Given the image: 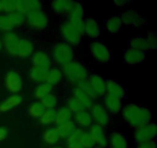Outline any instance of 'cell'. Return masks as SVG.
Wrapping results in <instances>:
<instances>
[{
    "mask_svg": "<svg viewBox=\"0 0 157 148\" xmlns=\"http://www.w3.org/2000/svg\"><path fill=\"white\" fill-rule=\"evenodd\" d=\"M87 81L89 82L94 92H96L98 97H103L104 95H106L107 81L104 80V77L100 76L99 74H91L87 78Z\"/></svg>",
    "mask_w": 157,
    "mask_h": 148,
    "instance_id": "cell-19",
    "label": "cell"
},
{
    "mask_svg": "<svg viewBox=\"0 0 157 148\" xmlns=\"http://www.w3.org/2000/svg\"><path fill=\"white\" fill-rule=\"evenodd\" d=\"M103 97L104 99H103L102 105L104 106L106 110L109 113V114L116 115L121 112L124 106L122 100L108 94H106Z\"/></svg>",
    "mask_w": 157,
    "mask_h": 148,
    "instance_id": "cell-17",
    "label": "cell"
},
{
    "mask_svg": "<svg viewBox=\"0 0 157 148\" xmlns=\"http://www.w3.org/2000/svg\"><path fill=\"white\" fill-rule=\"evenodd\" d=\"M109 144L111 148H127L128 141L125 136L117 131H113L108 138Z\"/></svg>",
    "mask_w": 157,
    "mask_h": 148,
    "instance_id": "cell-26",
    "label": "cell"
},
{
    "mask_svg": "<svg viewBox=\"0 0 157 148\" xmlns=\"http://www.w3.org/2000/svg\"><path fill=\"white\" fill-rule=\"evenodd\" d=\"M101 26L98 20L87 18L84 20V35L90 39H96L101 35Z\"/></svg>",
    "mask_w": 157,
    "mask_h": 148,
    "instance_id": "cell-16",
    "label": "cell"
},
{
    "mask_svg": "<svg viewBox=\"0 0 157 148\" xmlns=\"http://www.w3.org/2000/svg\"><path fill=\"white\" fill-rule=\"evenodd\" d=\"M52 148H64V147H63V146H52Z\"/></svg>",
    "mask_w": 157,
    "mask_h": 148,
    "instance_id": "cell-49",
    "label": "cell"
},
{
    "mask_svg": "<svg viewBox=\"0 0 157 148\" xmlns=\"http://www.w3.org/2000/svg\"><path fill=\"white\" fill-rule=\"evenodd\" d=\"M90 54L95 60L101 63H108L111 59V52L104 43L94 40L89 46Z\"/></svg>",
    "mask_w": 157,
    "mask_h": 148,
    "instance_id": "cell-7",
    "label": "cell"
},
{
    "mask_svg": "<svg viewBox=\"0 0 157 148\" xmlns=\"http://www.w3.org/2000/svg\"><path fill=\"white\" fill-rule=\"evenodd\" d=\"M63 75L71 84L78 86L80 83L87 80L89 75L88 69L85 65L77 60H73L62 67Z\"/></svg>",
    "mask_w": 157,
    "mask_h": 148,
    "instance_id": "cell-3",
    "label": "cell"
},
{
    "mask_svg": "<svg viewBox=\"0 0 157 148\" xmlns=\"http://www.w3.org/2000/svg\"><path fill=\"white\" fill-rule=\"evenodd\" d=\"M2 47H3L2 43V40L0 39V51H1L2 49Z\"/></svg>",
    "mask_w": 157,
    "mask_h": 148,
    "instance_id": "cell-48",
    "label": "cell"
},
{
    "mask_svg": "<svg viewBox=\"0 0 157 148\" xmlns=\"http://www.w3.org/2000/svg\"><path fill=\"white\" fill-rule=\"evenodd\" d=\"M56 119V109H45L42 115L38 118L41 125L44 126H50L55 123Z\"/></svg>",
    "mask_w": 157,
    "mask_h": 148,
    "instance_id": "cell-35",
    "label": "cell"
},
{
    "mask_svg": "<svg viewBox=\"0 0 157 148\" xmlns=\"http://www.w3.org/2000/svg\"><path fill=\"white\" fill-rule=\"evenodd\" d=\"M121 114L126 123L135 129L151 123L152 120L151 112L147 108L135 103H128L123 106Z\"/></svg>",
    "mask_w": 157,
    "mask_h": 148,
    "instance_id": "cell-1",
    "label": "cell"
},
{
    "mask_svg": "<svg viewBox=\"0 0 157 148\" xmlns=\"http://www.w3.org/2000/svg\"><path fill=\"white\" fill-rule=\"evenodd\" d=\"M3 9H4V2L3 0H0V12H3Z\"/></svg>",
    "mask_w": 157,
    "mask_h": 148,
    "instance_id": "cell-47",
    "label": "cell"
},
{
    "mask_svg": "<svg viewBox=\"0 0 157 148\" xmlns=\"http://www.w3.org/2000/svg\"><path fill=\"white\" fill-rule=\"evenodd\" d=\"M77 86L79 87L80 89L84 92V93H86L87 96H89V97H90L91 99H93L94 100H96L97 98H98L96 92H94V89L92 88V86H90L89 82L87 81V80L80 83Z\"/></svg>",
    "mask_w": 157,
    "mask_h": 148,
    "instance_id": "cell-41",
    "label": "cell"
},
{
    "mask_svg": "<svg viewBox=\"0 0 157 148\" xmlns=\"http://www.w3.org/2000/svg\"><path fill=\"white\" fill-rule=\"evenodd\" d=\"M50 55L52 61L63 67L75 60V53L74 47L64 42H59L52 46Z\"/></svg>",
    "mask_w": 157,
    "mask_h": 148,
    "instance_id": "cell-4",
    "label": "cell"
},
{
    "mask_svg": "<svg viewBox=\"0 0 157 148\" xmlns=\"http://www.w3.org/2000/svg\"><path fill=\"white\" fill-rule=\"evenodd\" d=\"M146 52L141 50L129 47L124 52V60L126 63L129 65L140 64L145 60Z\"/></svg>",
    "mask_w": 157,
    "mask_h": 148,
    "instance_id": "cell-20",
    "label": "cell"
},
{
    "mask_svg": "<svg viewBox=\"0 0 157 148\" xmlns=\"http://www.w3.org/2000/svg\"><path fill=\"white\" fill-rule=\"evenodd\" d=\"M65 106L71 111L73 114L79 112V111L82 110V109H84V108H83L82 105L78 102V100L73 97H70V98L67 100V104H66Z\"/></svg>",
    "mask_w": 157,
    "mask_h": 148,
    "instance_id": "cell-42",
    "label": "cell"
},
{
    "mask_svg": "<svg viewBox=\"0 0 157 148\" xmlns=\"http://www.w3.org/2000/svg\"><path fill=\"white\" fill-rule=\"evenodd\" d=\"M64 78L62 69L58 67H52L48 70L46 82L54 87L61 83Z\"/></svg>",
    "mask_w": 157,
    "mask_h": 148,
    "instance_id": "cell-27",
    "label": "cell"
},
{
    "mask_svg": "<svg viewBox=\"0 0 157 148\" xmlns=\"http://www.w3.org/2000/svg\"><path fill=\"white\" fill-rule=\"evenodd\" d=\"M105 29L110 34H116L122 29L123 23L119 15H113L106 21Z\"/></svg>",
    "mask_w": 157,
    "mask_h": 148,
    "instance_id": "cell-31",
    "label": "cell"
},
{
    "mask_svg": "<svg viewBox=\"0 0 157 148\" xmlns=\"http://www.w3.org/2000/svg\"><path fill=\"white\" fill-rule=\"evenodd\" d=\"M44 110H45V109L41 104L40 100H36V101H34L31 103L29 109H28V112L32 118L38 119L42 115Z\"/></svg>",
    "mask_w": 157,
    "mask_h": 148,
    "instance_id": "cell-37",
    "label": "cell"
},
{
    "mask_svg": "<svg viewBox=\"0 0 157 148\" xmlns=\"http://www.w3.org/2000/svg\"><path fill=\"white\" fill-rule=\"evenodd\" d=\"M72 97H75V99L78 100L80 103L82 105L83 108L84 109H87V110H90V108L93 106V105L94 104V100L93 99L90 98L89 96H87V94L84 93L79 87H78L77 86H75V87L72 89Z\"/></svg>",
    "mask_w": 157,
    "mask_h": 148,
    "instance_id": "cell-23",
    "label": "cell"
},
{
    "mask_svg": "<svg viewBox=\"0 0 157 148\" xmlns=\"http://www.w3.org/2000/svg\"><path fill=\"white\" fill-rule=\"evenodd\" d=\"M5 86L12 94H18L22 89V80L20 74L15 70L8 72L5 77Z\"/></svg>",
    "mask_w": 157,
    "mask_h": 148,
    "instance_id": "cell-11",
    "label": "cell"
},
{
    "mask_svg": "<svg viewBox=\"0 0 157 148\" xmlns=\"http://www.w3.org/2000/svg\"><path fill=\"white\" fill-rule=\"evenodd\" d=\"M130 47L134 48V49L141 50L143 52L150 50L147 37L143 36V35H138V36L131 39L130 41Z\"/></svg>",
    "mask_w": 157,
    "mask_h": 148,
    "instance_id": "cell-36",
    "label": "cell"
},
{
    "mask_svg": "<svg viewBox=\"0 0 157 148\" xmlns=\"http://www.w3.org/2000/svg\"><path fill=\"white\" fill-rule=\"evenodd\" d=\"M120 17L123 25L133 26L134 27L140 28L146 23L145 18L133 9H127L124 11Z\"/></svg>",
    "mask_w": 157,
    "mask_h": 148,
    "instance_id": "cell-14",
    "label": "cell"
},
{
    "mask_svg": "<svg viewBox=\"0 0 157 148\" xmlns=\"http://www.w3.org/2000/svg\"><path fill=\"white\" fill-rule=\"evenodd\" d=\"M79 143L81 148H94L95 144L88 130H82L80 135Z\"/></svg>",
    "mask_w": 157,
    "mask_h": 148,
    "instance_id": "cell-40",
    "label": "cell"
},
{
    "mask_svg": "<svg viewBox=\"0 0 157 148\" xmlns=\"http://www.w3.org/2000/svg\"><path fill=\"white\" fill-rule=\"evenodd\" d=\"M73 115L71 111L66 106H62L56 109V119H55V124L59 125L61 123H67L72 120Z\"/></svg>",
    "mask_w": 157,
    "mask_h": 148,
    "instance_id": "cell-32",
    "label": "cell"
},
{
    "mask_svg": "<svg viewBox=\"0 0 157 148\" xmlns=\"http://www.w3.org/2000/svg\"><path fill=\"white\" fill-rule=\"evenodd\" d=\"M42 3L38 0H16V12L26 15L32 11L41 9Z\"/></svg>",
    "mask_w": 157,
    "mask_h": 148,
    "instance_id": "cell-21",
    "label": "cell"
},
{
    "mask_svg": "<svg viewBox=\"0 0 157 148\" xmlns=\"http://www.w3.org/2000/svg\"><path fill=\"white\" fill-rule=\"evenodd\" d=\"M106 92H107L106 94H108V95L116 97V98L120 99L121 100L126 97V94H127L124 86L113 80L107 81Z\"/></svg>",
    "mask_w": 157,
    "mask_h": 148,
    "instance_id": "cell-22",
    "label": "cell"
},
{
    "mask_svg": "<svg viewBox=\"0 0 157 148\" xmlns=\"http://www.w3.org/2000/svg\"><path fill=\"white\" fill-rule=\"evenodd\" d=\"M40 102L45 109H54L58 106V99L55 93L52 92L43 99H41Z\"/></svg>",
    "mask_w": 157,
    "mask_h": 148,
    "instance_id": "cell-38",
    "label": "cell"
},
{
    "mask_svg": "<svg viewBox=\"0 0 157 148\" xmlns=\"http://www.w3.org/2000/svg\"><path fill=\"white\" fill-rule=\"evenodd\" d=\"M32 66L34 67L40 68V69L48 70L52 67L53 61L52 60L51 55L44 50L35 51L31 56Z\"/></svg>",
    "mask_w": 157,
    "mask_h": 148,
    "instance_id": "cell-13",
    "label": "cell"
},
{
    "mask_svg": "<svg viewBox=\"0 0 157 148\" xmlns=\"http://www.w3.org/2000/svg\"><path fill=\"white\" fill-rule=\"evenodd\" d=\"M72 120L77 128L83 130H87L94 124L90 111L87 109H82L74 114Z\"/></svg>",
    "mask_w": 157,
    "mask_h": 148,
    "instance_id": "cell-15",
    "label": "cell"
},
{
    "mask_svg": "<svg viewBox=\"0 0 157 148\" xmlns=\"http://www.w3.org/2000/svg\"><path fill=\"white\" fill-rule=\"evenodd\" d=\"M157 134V127L153 123H149L135 129L133 137L137 143L153 140Z\"/></svg>",
    "mask_w": 157,
    "mask_h": 148,
    "instance_id": "cell-8",
    "label": "cell"
},
{
    "mask_svg": "<svg viewBox=\"0 0 157 148\" xmlns=\"http://www.w3.org/2000/svg\"><path fill=\"white\" fill-rule=\"evenodd\" d=\"M75 2L70 0H56L51 4L52 9L58 15H66L68 14L73 6Z\"/></svg>",
    "mask_w": 157,
    "mask_h": 148,
    "instance_id": "cell-25",
    "label": "cell"
},
{
    "mask_svg": "<svg viewBox=\"0 0 157 148\" xmlns=\"http://www.w3.org/2000/svg\"><path fill=\"white\" fill-rule=\"evenodd\" d=\"M60 138L56 130V128L54 126H49L44 130V134H43V141L46 145L51 146H56Z\"/></svg>",
    "mask_w": 157,
    "mask_h": 148,
    "instance_id": "cell-30",
    "label": "cell"
},
{
    "mask_svg": "<svg viewBox=\"0 0 157 148\" xmlns=\"http://www.w3.org/2000/svg\"><path fill=\"white\" fill-rule=\"evenodd\" d=\"M88 132L91 136L95 146L98 148H107L109 145L108 137L104 127L94 123L88 129Z\"/></svg>",
    "mask_w": 157,
    "mask_h": 148,
    "instance_id": "cell-12",
    "label": "cell"
},
{
    "mask_svg": "<svg viewBox=\"0 0 157 148\" xmlns=\"http://www.w3.org/2000/svg\"><path fill=\"white\" fill-rule=\"evenodd\" d=\"M35 52V44L31 39L27 38H20L17 48L16 56L26 59L31 57Z\"/></svg>",
    "mask_w": 157,
    "mask_h": 148,
    "instance_id": "cell-18",
    "label": "cell"
},
{
    "mask_svg": "<svg viewBox=\"0 0 157 148\" xmlns=\"http://www.w3.org/2000/svg\"><path fill=\"white\" fill-rule=\"evenodd\" d=\"M20 38L21 37L15 31L4 32L2 39V43L5 48V50L9 56H16L17 48Z\"/></svg>",
    "mask_w": 157,
    "mask_h": 148,
    "instance_id": "cell-10",
    "label": "cell"
},
{
    "mask_svg": "<svg viewBox=\"0 0 157 148\" xmlns=\"http://www.w3.org/2000/svg\"><path fill=\"white\" fill-rule=\"evenodd\" d=\"M25 23V15L18 12L0 14V31L3 32L14 31Z\"/></svg>",
    "mask_w": 157,
    "mask_h": 148,
    "instance_id": "cell-5",
    "label": "cell"
},
{
    "mask_svg": "<svg viewBox=\"0 0 157 148\" xmlns=\"http://www.w3.org/2000/svg\"><path fill=\"white\" fill-rule=\"evenodd\" d=\"M129 2H130V1H127V0H116V1L113 2V4L116 5L117 7H124Z\"/></svg>",
    "mask_w": 157,
    "mask_h": 148,
    "instance_id": "cell-46",
    "label": "cell"
},
{
    "mask_svg": "<svg viewBox=\"0 0 157 148\" xmlns=\"http://www.w3.org/2000/svg\"><path fill=\"white\" fill-rule=\"evenodd\" d=\"M89 111L91 115L94 123L99 125L104 128L108 126L110 123V114L106 110L102 103H94Z\"/></svg>",
    "mask_w": 157,
    "mask_h": 148,
    "instance_id": "cell-9",
    "label": "cell"
},
{
    "mask_svg": "<svg viewBox=\"0 0 157 148\" xmlns=\"http://www.w3.org/2000/svg\"><path fill=\"white\" fill-rule=\"evenodd\" d=\"M52 92H53V86L48 84L47 82H44L35 86L33 91V95L37 100H41Z\"/></svg>",
    "mask_w": 157,
    "mask_h": 148,
    "instance_id": "cell-33",
    "label": "cell"
},
{
    "mask_svg": "<svg viewBox=\"0 0 157 148\" xmlns=\"http://www.w3.org/2000/svg\"><path fill=\"white\" fill-rule=\"evenodd\" d=\"M22 102V97L19 94H11L0 103V112L6 113L19 106Z\"/></svg>",
    "mask_w": 157,
    "mask_h": 148,
    "instance_id": "cell-24",
    "label": "cell"
},
{
    "mask_svg": "<svg viewBox=\"0 0 157 148\" xmlns=\"http://www.w3.org/2000/svg\"><path fill=\"white\" fill-rule=\"evenodd\" d=\"M47 73L48 70H46V69H40V68L32 66V68L29 71V76L32 81L39 84V83L46 82Z\"/></svg>",
    "mask_w": 157,
    "mask_h": 148,
    "instance_id": "cell-34",
    "label": "cell"
},
{
    "mask_svg": "<svg viewBox=\"0 0 157 148\" xmlns=\"http://www.w3.org/2000/svg\"><path fill=\"white\" fill-rule=\"evenodd\" d=\"M60 34L64 43L72 47L78 46L84 35V20L79 22H63L60 26Z\"/></svg>",
    "mask_w": 157,
    "mask_h": 148,
    "instance_id": "cell-2",
    "label": "cell"
},
{
    "mask_svg": "<svg viewBox=\"0 0 157 148\" xmlns=\"http://www.w3.org/2000/svg\"><path fill=\"white\" fill-rule=\"evenodd\" d=\"M83 130L79 129V128H76L73 134L66 139V146L67 148H81L79 143L80 135H81V132Z\"/></svg>",
    "mask_w": 157,
    "mask_h": 148,
    "instance_id": "cell-39",
    "label": "cell"
},
{
    "mask_svg": "<svg viewBox=\"0 0 157 148\" xmlns=\"http://www.w3.org/2000/svg\"><path fill=\"white\" fill-rule=\"evenodd\" d=\"M55 128H56V130L58 132V136H59V138L66 140L73 134L77 127L73 120H71L67 123L57 125Z\"/></svg>",
    "mask_w": 157,
    "mask_h": 148,
    "instance_id": "cell-29",
    "label": "cell"
},
{
    "mask_svg": "<svg viewBox=\"0 0 157 148\" xmlns=\"http://www.w3.org/2000/svg\"><path fill=\"white\" fill-rule=\"evenodd\" d=\"M147 43H148L149 45V48L150 49H155L157 46V39L154 33H149L148 35H147Z\"/></svg>",
    "mask_w": 157,
    "mask_h": 148,
    "instance_id": "cell-43",
    "label": "cell"
},
{
    "mask_svg": "<svg viewBox=\"0 0 157 148\" xmlns=\"http://www.w3.org/2000/svg\"><path fill=\"white\" fill-rule=\"evenodd\" d=\"M136 148H156V143L154 140L137 143Z\"/></svg>",
    "mask_w": 157,
    "mask_h": 148,
    "instance_id": "cell-44",
    "label": "cell"
},
{
    "mask_svg": "<svg viewBox=\"0 0 157 148\" xmlns=\"http://www.w3.org/2000/svg\"><path fill=\"white\" fill-rule=\"evenodd\" d=\"M25 23L31 29L41 31L48 27L49 24V18L47 14L42 9H38L26 14Z\"/></svg>",
    "mask_w": 157,
    "mask_h": 148,
    "instance_id": "cell-6",
    "label": "cell"
},
{
    "mask_svg": "<svg viewBox=\"0 0 157 148\" xmlns=\"http://www.w3.org/2000/svg\"><path fill=\"white\" fill-rule=\"evenodd\" d=\"M67 20L70 22H79L84 20V10L82 4L78 2H74L73 6L67 15Z\"/></svg>",
    "mask_w": 157,
    "mask_h": 148,
    "instance_id": "cell-28",
    "label": "cell"
},
{
    "mask_svg": "<svg viewBox=\"0 0 157 148\" xmlns=\"http://www.w3.org/2000/svg\"><path fill=\"white\" fill-rule=\"evenodd\" d=\"M8 135L7 129L4 126H0V142L4 140Z\"/></svg>",
    "mask_w": 157,
    "mask_h": 148,
    "instance_id": "cell-45",
    "label": "cell"
}]
</instances>
